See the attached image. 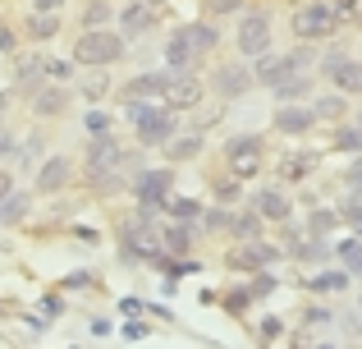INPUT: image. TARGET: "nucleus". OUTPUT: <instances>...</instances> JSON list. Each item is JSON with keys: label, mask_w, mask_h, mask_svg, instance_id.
Returning <instances> with one entry per match:
<instances>
[{"label": "nucleus", "mask_w": 362, "mask_h": 349, "mask_svg": "<svg viewBox=\"0 0 362 349\" xmlns=\"http://www.w3.org/2000/svg\"><path fill=\"white\" fill-rule=\"evenodd\" d=\"M33 83H42V55L18 60V88H33Z\"/></svg>", "instance_id": "nucleus-29"}, {"label": "nucleus", "mask_w": 362, "mask_h": 349, "mask_svg": "<svg viewBox=\"0 0 362 349\" xmlns=\"http://www.w3.org/2000/svg\"><path fill=\"white\" fill-rule=\"evenodd\" d=\"M28 207H33V198H28V193H18V188H14V193H5V198H0V225H18L28 216Z\"/></svg>", "instance_id": "nucleus-20"}, {"label": "nucleus", "mask_w": 362, "mask_h": 349, "mask_svg": "<svg viewBox=\"0 0 362 349\" xmlns=\"http://www.w3.org/2000/svg\"><path fill=\"white\" fill-rule=\"evenodd\" d=\"M60 33V18H55V9H33L28 14V37H37V42H46V37Z\"/></svg>", "instance_id": "nucleus-22"}, {"label": "nucleus", "mask_w": 362, "mask_h": 349, "mask_svg": "<svg viewBox=\"0 0 362 349\" xmlns=\"http://www.w3.org/2000/svg\"><path fill=\"white\" fill-rule=\"evenodd\" d=\"M225 161H230L234 179H252L257 171H262V138H257V134L230 138V143H225Z\"/></svg>", "instance_id": "nucleus-4"}, {"label": "nucleus", "mask_w": 362, "mask_h": 349, "mask_svg": "<svg viewBox=\"0 0 362 349\" xmlns=\"http://www.w3.org/2000/svg\"><path fill=\"white\" fill-rule=\"evenodd\" d=\"M170 184H175V175H170V171H142L138 184H133V193H138V207H142V212H156V207H165Z\"/></svg>", "instance_id": "nucleus-8"}, {"label": "nucleus", "mask_w": 362, "mask_h": 349, "mask_svg": "<svg viewBox=\"0 0 362 349\" xmlns=\"http://www.w3.org/2000/svg\"><path fill=\"white\" fill-rule=\"evenodd\" d=\"M312 125H317V115H312V110L280 101V110H275V129H280V134H308Z\"/></svg>", "instance_id": "nucleus-16"}, {"label": "nucleus", "mask_w": 362, "mask_h": 349, "mask_svg": "<svg viewBox=\"0 0 362 349\" xmlns=\"http://www.w3.org/2000/svg\"><path fill=\"white\" fill-rule=\"evenodd\" d=\"M165 60H170V69H193V60H197V55L188 51V42L179 37V28L170 33V42H165Z\"/></svg>", "instance_id": "nucleus-23"}, {"label": "nucleus", "mask_w": 362, "mask_h": 349, "mask_svg": "<svg viewBox=\"0 0 362 349\" xmlns=\"http://www.w3.org/2000/svg\"><path fill=\"white\" fill-rule=\"evenodd\" d=\"M330 83H335L339 92H349V97H362V64L358 60H344L335 74H330Z\"/></svg>", "instance_id": "nucleus-19"}, {"label": "nucleus", "mask_w": 362, "mask_h": 349, "mask_svg": "<svg viewBox=\"0 0 362 349\" xmlns=\"http://www.w3.org/2000/svg\"><path fill=\"white\" fill-rule=\"evenodd\" d=\"M69 175H74V161L69 156H46L42 161V171H37V193H60L64 184H69Z\"/></svg>", "instance_id": "nucleus-12"}, {"label": "nucleus", "mask_w": 362, "mask_h": 349, "mask_svg": "<svg viewBox=\"0 0 362 349\" xmlns=\"http://www.w3.org/2000/svg\"><path fill=\"white\" fill-rule=\"evenodd\" d=\"M42 308H46V317H60V299H55V294L42 299Z\"/></svg>", "instance_id": "nucleus-51"}, {"label": "nucleus", "mask_w": 362, "mask_h": 349, "mask_svg": "<svg viewBox=\"0 0 362 349\" xmlns=\"http://www.w3.org/2000/svg\"><path fill=\"white\" fill-rule=\"evenodd\" d=\"M5 193H14V179H9V171H0V198Z\"/></svg>", "instance_id": "nucleus-53"}, {"label": "nucleus", "mask_w": 362, "mask_h": 349, "mask_svg": "<svg viewBox=\"0 0 362 349\" xmlns=\"http://www.w3.org/2000/svg\"><path fill=\"white\" fill-rule=\"evenodd\" d=\"M119 23H124V33H129V37H138V33H147V28L156 23V9H151L147 0H133V5L119 14Z\"/></svg>", "instance_id": "nucleus-17"}, {"label": "nucleus", "mask_w": 362, "mask_h": 349, "mask_svg": "<svg viewBox=\"0 0 362 349\" xmlns=\"http://www.w3.org/2000/svg\"><path fill=\"white\" fill-rule=\"evenodd\" d=\"M344 179H349V188H354V193H362V166H354Z\"/></svg>", "instance_id": "nucleus-46"}, {"label": "nucleus", "mask_w": 362, "mask_h": 349, "mask_svg": "<svg viewBox=\"0 0 362 349\" xmlns=\"http://www.w3.org/2000/svg\"><path fill=\"white\" fill-rule=\"evenodd\" d=\"M275 258H280V248H271V244H257V239H243L239 248H230L225 267H234V271H257V267H271Z\"/></svg>", "instance_id": "nucleus-9"}, {"label": "nucleus", "mask_w": 362, "mask_h": 349, "mask_svg": "<svg viewBox=\"0 0 362 349\" xmlns=\"http://www.w3.org/2000/svg\"><path fill=\"white\" fill-rule=\"evenodd\" d=\"M124 336H129V341H142V336H147V326H142V322H129V326H124Z\"/></svg>", "instance_id": "nucleus-48"}, {"label": "nucleus", "mask_w": 362, "mask_h": 349, "mask_svg": "<svg viewBox=\"0 0 362 349\" xmlns=\"http://www.w3.org/2000/svg\"><path fill=\"white\" fill-rule=\"evenodd\" d=\"M88 285V276H83V271H74V276H64V290H83Z\"/></svg>", "instance_id": "nucleus-47"}, {"label": "nucleus", "mask_w": 362, "mask_h": 349, "mask_svg": "<svg viewBox=\"0 0 362 349\" xmlns=\"http://www.w3.org/2000/svg\"><path fill=\"white\" fill-rule=\"evenodd\" d=\"M308 171H312V156H284V166H280L284 179H303Z\"/></svg>", "instance_id": "nucleus-33"}, {"label": "nucleus", "mask_w": 362, "mask_h": 349, "mask_svg": "<svg viewBox=\"0 0 362 349\" xmlns=\"http://www.w3.org/2000/svg\"><path fill=\"white\" fill-rule=\"evenodd\" d=\"M358 129H362V115H358Z\"/></svg>", "instance_id": "nucleus-57"}, {"label": "nucleus", "mask_w": 362, "mask_h": 349, "mask_svg": "<svg viewBox=\"0 0 362 349\" xmlns=\"http://www.w3.org/2000/svg\"><path fill=\"white\" fill-rule=\"evenodd\" d=\"M0 51H5V55H14V33H9L5 23H0Z\"/></svg>", "instance_id": "nucleus-44"}, {"label": "nucleus", "mask_w": 362, "mask_h": 349, "mask_svg": "<svg viewBox=\"0 0 362 349\" xmlns=\"http://www.w3.org/2000/svg\"><path fill=\"white\" fill-rule=\"evenodd\" d=\"M247 304H252V290H234V294H225V313H230V317H243Z\"/></svg>", "instance_id": "nucleus-32"}, {"label": "nucleus", "mask_w": 362, "mask_h": 349, "mask_svg": "<svg viewBox=\"0 0 362 349\" xmlns=\"http://www.w3.org/2000/svg\"><path fill=\"white\" fill-rule=\"evenodd\" d=\"M33 110L37 115H60L64 110V88H42V83H37L33 88Z\"/></svg>", "instance_id": "nucleus-21"}, {"label": "nucleus", "mask_w": 362, "mask_h": 349, "mask_svg": "<svg viewBox=\"0 0 362 349\" xmlns=\"http://www.w3.org/2000/svg\"><path fill=\"white\" fill-rule=\"evenodd\" d=\"M124 37L110 33V28H88V33L74 42V64H88V69H101V64L124 60Z\"/></svg>", "instance_id": "nucleus-1"}, {"label": "nucleus", "mask_w": 362, "mask_h": 349, "mask_svg": "<svg viewBox=\"0 0 362 349\" xmlns=\"http://www.w3.org/2000/svg\"><path fill=\"white\" fill-rule=\"evenodd\" d=\"M335 147H344V152H358V147H362V129H358V125H344V129L335 134Z\"/></svg>", "instance_id": "nucleus-34"}, {"label": "nucleus", "mask_w": 362, "mask_h": 349, "mask_svg": "<svg viewBox=\"0 0 362 349\" xmlns=\"http://www.w3.org/2000/svg\"><path fill=\"white\" fill-rule=\"evenodd\" d=\"M9 147H14V138H9V129L0 125V161H5V152H9Z\"/></svg>", "instance_id": "nucleus-50"}, {"label": "nucleus", "mask_w": 362, "mask_h": 349, "mask_svg": "<svg viewBox=\"0 0 362 349\" xmlns=\"http://www.w3.org/2000/svg\"><path fill=\"white\" fill-rule=\"evenodd\" d=\"M262 336H271V341H275V336H280V322H275V317H266V322H262Z\"/></svg>", "instance_id": "nucleus-52"}, {"label": "nucleus", "mask_w": 362, "mask_h": 349, "mask_svg": "<svg viewBox=\"0 0 362 349\" xmlns=\"http://www.w3.org/2000/svg\"><path fill=\"white\" fill-rule=\"evenodd\" d=\"M271 290H275L271 276H257V280H252V299H257V294H271Z\"/></svg>", "instance_id": "nucleus-43"}, {"label": "nucleus", "mask_w": 362, "mask_h": 349, "mask_svg": "<svg viewBox=\"0 0 362 349\" xmlns=\"http://www.w3.org/2000/svg\"><path fill=\"white\" fill-rule=\"evenodd\" d=\"M165 83H170V74H138V79H129L124 83V101H142V97H165Z\"/></svg>", "instance_id": "nucleus-14"}, {"label": "nucleus", "mask_w": 362, "mask_h": 349, "mask_svg": "<svg viewBox=\"0 0 362 349\" xmlns=\"http://www.w3.org/2000/svg\"><path fill=\"white\" fill-rule=\"evenodd\" d=\"M349 9H358V0H335V14H339V18H344Z\"/></svg>", "instance_id": "nucleus-54"}, {"label": "nucleus", "mask_w": 362, "mask_h": 349, "mask_svg": "<svg viewBox=\"0 0 362 349\" xmlns=\"http://www.w3.org/2000/svg\"><path fill=\"white\" fill-rule=\"evenodd\" d=\"M335 221H339V212H326V207H317V212H312V230H317V234L335 230Z\"/></svg>", "instance_id": "nucleus-37"}, {"label": "nucleus", "mask_w": 362, "mask_h": 349, "mask_svg": "<svg viewBox=\"0 0 362 349\" xmlns=\"http://www.w3.org/2000/svg\"><path fill=\"white\" fill-rule=\"evenodd\" d=\"M83 97H88V101H101V97H106V83H88V88H83Z\"/></svg>", "instance_id": "nucleus-45"}, {"label": "nucleus", "mask_w": 362, "mask_h": 349, "mask_svg": "<svg viewBox=\"0 0 362 349\" xmlns=\"http://www.w3.org/2000/svg\"><path fill=\"white\" fill-rule=\"evenodd\" d=\"M308 88H312V83L308 79H303V74H289V79H284V83H275V101H298V97H308Z\"/></svg>", "instance_id": "nucleus-24"}, {"label": "nucleus", "mask_w": 362, "mask_h": 349, "mask_svg": "<svg viewBox=\"0 0 362 349\" xmlns=\"http://www.w3.org/2000/svg\"><path fill=\"white\" fill-rule=\"evenodd\" d=\"M165 101H170L175 110L197 106V101H202V83H197L188 69H175V74H170V83H165Z\"/></svg>", "instance_id": "nucleus-10"}, {"label": "nucleus", "mask_w": 362, "mask_h": 349, "mask_svg": "<svg viewBox=\"0 0 362 349\" xmlns=\"http://www.w3.org/2000/svg\"><path fill=\"white\" fill-rule=\"evenodd\" d=\"M247 88H252V69L247 64H221L211 74V92H221V97H243Z\"/></svg>", "instance_id": "nucleus-11"}, {"label": "nucleus", "mask_w": 362, "mask_h": 349, "mask_svg": "<svg viewBox=\"0 0 362 349\" xmlns=\"http://www.w3.org/2000/svg\"><path fill=\"white\" fill-rule=\"evenodd\" d=\"M252 212L266 216V221H289V216H293V202L280 193V188H266V193L252 198Z\"/></svg>", "instance_id": "nucleus-15"}, {"label": "nucleus", "mask_w": 362, "mask_h": 349, "mask_svg": "<svg viewBox=\"0 0 362 349\" xmlns=\"http://www.w3.org/2000/svg\"><path fill=\"white\" fill-rule=\"evenodd\" d=\"M119 313L124 317H138L142 313V299H119Z\"/></svg>", "instance_id": "nucleus-42"}, {"label": "nucleus", "mask_w": 362, "mask_h": 349, "mask_svg": "<svg viewBox=\"0 0 362 349\" xmlns=\"http://www.w3.org/2000/svg\"><path fill=\"white\" fill-rule=\"evenodd\" d=\"M160 248H165V253H179V258H184V253L193 248V225H188V221L165 225V230H160Z\"/></svg>", "instance_id": "nucleus-18"}, {"label": "nucleus", "mask_w": 362, "mask_h": 349, "mask_svg": "<svg viewBox=\"0 0 362 349\" xmlns=\"http://www.w3.org/2000/svg\"><path fill=\"white\" fill-rule=\"evenodd\" d=\"M88 134H110V115L106 110H92L88 115Z\"/></svg>", "instance_id": "nucleus-40"}, {"label": "nucleus", "mask_w": 362, "mask_h": 349, "mask_svg": "<svg viewBox=\"0 0 362 349\" xmlns=\"http://www.w3.org/2000/svg\"><path fill=\"white\" fill-rule=\"evenodd\" d=\"M344 97H321L317 101V106H312V115H317V120H344Z\"/></svg>", "instance_id": "nucleus-28"}, {"label": "nucleus", "mask_w": 362, "mask_h": 349, "mask_svg": "<svg viewBox=\"0 0 362 349\" xmlns=\"http://www.w3.org/2000/svg\"><path fill=\"white\" fill-rule=\"evenodd\" d=\"M197 221H202L206 230H230V212H225V202H221V207H211V212H202Z\"/></svg>", "instance_id": "nucleus-35"}, {"label": "nucleus", "mask_w": 362, "mask_h": 349, "mask_svg": "<svg viewBox=\"0 0 362 349\" xmlns=\"http://www.w3.org/2000/svg\"><path fill=\"white\" fill-rule=\"evenodd\" d=\"M129 120L138 129V143L142 147H156V143H170L175 138V115L160 106H142V101H129Z\"/></svg>", "instance_id": "nucleus-2"}, {"label": "nucleus", "mask_w": 362, "mask_h": 349, "mask_svg": "<svg viewBox=\"0 0 362 349\" xmlns=\"http://www.w3.org/2000/svg\"><path fill=\"white\" fill-rule=\"evenodd\" d=\"M202 152V134H188V138H170V156L184 161V156H197Z\"/></svg>", "instance_id": "nucleus-26"}, {"label": "nucleus", "mask_w": 362, "mask_h": 349, "mask_svg": "<svg viewBox=\"0 0 362 349\" xmlns=\"http://www.w3.org/2000/svg\"><path fill=\"white\" fill-rule=\"evenodd\" d=\"M230 230L239 234V239H257V234H262V216L243 212V216H234V221H230Z\"/></svg>", "instance_id": "nucleus-25"}, {"label": "nucleus", "mask_w": 362, "mask_h": 349, "mask_svg": "<svg viewBox=\"0 0 362 349\" xmlns=\"http://www.w3.org/2000/svg\"><path fill=\"white\" fill-rule=\"evenodd\" d=\"M308 60H312V51H289V55H257V83L275 88V83H284L289 74H298Z\"/></svg>", "instance_id": "nucleus-7"}, {"label": "nucleus", "mask_w": 362, "mask_h": 349, "mask_svg": "<svg viewBox=\"0 0 362 349\" xmlns=\"http://www.w3.org/2000/svg\"><path fill=\"white\" fill-rule=\"evenodd\" d=\"M344 60H349V55H344V46H330V51H326V60H321V69H326V79H330V74H335V69H339Z\"/></svg>", "instance_id": "nucleus-39"}, {"label": "nucleus", "mask_w": 362, "mask_h": 349, "mask_svg": "<svg viewBox=\"0 0 362 349\" xmlns=\"http://www.w3.org/2000/svg\"><path fill=\"white\" fill-rule=\"evenodd\" d=\"M344 285H349V271H326V276H312V290H330V294H339Z\"/></svg>", "instance_id": "nucleus-31"}, {"label": "nucleus", "mask_w": 362, "mask_h": 349, "mask_svg": "<svg viewBox=\"0 0 362 349\" xmlns=\"http://www.w3.org/2000/svg\"><path fill=\"white\" fill-rule=\"evenodd\" d=\"M339 28V14L335 5H308L293 14V37H303V42H312V37H330Z\"/></svg>", "instance_id": "nucleus-6"}, {"label": "nucleus", "mask_w": 362, "mask_h": 349, "mask_svg": "<svg viewBox=\"0 0 362 349\" xmlns=\"http://www.w3.org/2000/svg\"><path fill=\"white\" fill-rule=\"evenodd\" d=\"M234 198H239V179H216V202H234Z\"/></svg>", "instance_id": "nucleus-38"}, {"label": "nucleus", "mask_w": 362, "mask_h": 349, "mask_svg": "<svg viewBox=\"0 0 362 349\" xmlns=\"http://www.w3.org/2000/svg\"><path fill=\"white\" fill-rule=\"evenodd\" d=\"M339 258H344V267H349V271H358V276H362V244H354V239L339 244Z\"/></svg>", "instance_id": "nucleus-36"}, {"label": "nucleus", "mask_w": 362, "mask_h": 349, "mask_svg": "<svg viewBox=\"0 0 362 349\" xmlns=\"http://www.w3.org/2000/svg\"><path fill=\"white\" fill-rule=\"evenodd\" d=\"M358 23H362V9H358Z\"/></svg>", "instance_id": "nucleus-56"}, {"label": "nucleus", "mask_w": 362, "mask_h": 349, "mask_svg": "<svg viewBox=\"0 0 362 349\" xmlns=\"http://www.w3.org/2000/svg\"><path fill=\"white\" fill-rule=\"evenodd\" d=\"M165 207L175 212V221H197V216H202V207H197L193 198H165Z\"/></svg>", "instance_id": "nucleus-30"}, {"label": "nucleus", "mask_w": 362, "mask_h": 349, "mask_svg": "<svg viewBox=\"0 0 362 349\" xmlns=\"http://www.w3.org/2000/svg\"><path fill=\"white\" fill-rule=\"evenodd\" d=\"M179 37L188 42V51H193L197 60H202V55H211L216 46H221V33H216L211 23H184V28H179Z\"/></svg>", "instance_id": "nucleus-13"}, {"label": "nucleus", "mask_w": 362, "mask_h": 349, "mask_svg": "<svg viewBox=\"0 0 362 349\" xmlns=\"http://www.w3.org/2000/svg\"><path fill=\"white\" fill-rule=\"evenodd\" d=\"M37 9H60V0H37Z\"/></svg>", "instance_id": "nucleus-55"}, {"label": "nucleus", "mask_w": 362, "mask_h": 349, "mask_svg": "<svg viewBox=\"0 0 362 349\" xmlns=\"http://www.w3.org/2000/svg\"><path fill=\"white\" fill-rule=\"evenodd\" d=\"M243 9V0H206V14H234Z\"/></svg>", "instance_id": "nucleus-41"}, {"label": "nucleus", "mask_w": 362, "mask_h": 349, "mask_svg": "<svg viewBox=\"0 0 362 349\" xmlns=\"http://www.w3.org/2000/svg\"><path fill=\"white\" fill-rule=\"evenodd\" d=\"M119 166H124V147L110 134H92V147H88V179L92 184H106V175H115Z\"/></svg>", "instance_id": "nucleus-3"}, {"label": "nucleus", "mask_w": 362, "mask_h": 349, "mask_svg": "<svg viewBox=\"0 0 362 349\" xmlns=\"http://www.w3.org/2000/svg\"><path fill=\"white\" fill-rule=\"evenodd\" d=\"M74 234H78V239H83V244H97V239H101V234H97V230H92V225H78V230H74Z\"/></svg>", "instance_id": "nucleus-49"}, {"label": "nucleus", "mask_w": 362, "mask_h": 349, "mask_svg": "<svg viewBox=\"0 0 362 349\" xmlns=\"http://www.w3.org/2000/svg\"><path fill=\"white\" fill-rule=\"evenodd\" d=\"M239 51L247 60H257V55L271 51V14H262V9H247L243 23H239Z\"/></svg>", "instance_id": "nucleus-5"}, {"label": "nucleus", "mask_w": 362, "mask_h": 349, "mask_svg": "<svg viewBox=\"0 0 362 349\" xmlns=\"http://www.w3.org/2000/svg\"><path fill=\"white\" fill-rule=\"evenodd\" d=\"M110 23V5L106 0H92L88 9H83V33H88V28H106Z\"/></svg>", "instance_id": "nucleus-27"}]
</instances>
